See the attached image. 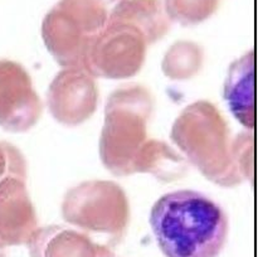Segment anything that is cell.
<instances>
[{
	"mask_svg": "<svg viewBox=\"0 0 258 257\" xmlns=\"http://www.w3.org/2000/svg\"><path fill=\"white\" fill-rule=\"evenodd\" d=\"M150 226L166 257H218L229 228L224 209L190 189L161 196L151 208Z\"/></svg>",
	"mask_w": 258,
	"mask_h": 257,
	"instance_id": "1",
	"label": "cell"
},
{
	"mask_svg": "<svg viewBox=\"0 0 258 257\" xmlns=\"http://www.w3.org/2000/svg\"><path fill=\"white\" fill-rule=\"evenodd\" d=\"M170 139L212 183L233 188L244 181L234 163L233 139L226 117L209 101L186 106L174 121Z\"/></svg>",
	"mask_w": 258,
	"mask_h": 257,
	"instance_id": "2",
	"label": "cell"
},
{
	"mask_svg": "<svg viewBox=\"0 0 258 257\" xmlns=\"http://www.w3.org/2000/svg\"><path fill=\"white\" fill-rule=\"evenodd\" d=\"M154 108L150 91L130 85L113 91L105 106L100 138L103 166L116 176L136 174V165L148 146V122Z\"/></svg>",
	"mask_w": 258,
	"mask_h": 257,
	"instance_id": "3",
	"label": "cell"
},
{
	"mask_svg": "<svg viewBox=\"0 0 258 257\" xmlns=\"http://www.w3.org/2000/svg\"><path fill=\"white\" fill-rule=\"evenodd\" d=\"M121 0H59L44 17L42 38L63 68H82L88 50Z\"/></svg>",
	"mask_w": 258,
	"mask_h": 257,
	"instance_id": "4",
	"label": "cell"
},
{
	"mask_svg": "<svg viewBox=\"0 0 258 257\" xmlns=\"http://www.w3.org/2000/svg\"><path fill=\"white\" fill-rule=\"evenodd\" d=\"M62 216L81 231L107 234L117 241L128 226L130 203L115 181L87 180L64 194Z\"/></svg>",
	"mask_w": 258,
	"mask_h": 257,
	"instance_id": "5",
	"label": "cell"
},
{
	"mask_svg": "<svg viewBox=\"0 0 258 257\" xmlns=\"http://www.w3.org/2000/svg\"><path fill=\"white\" fill-rule=\"evenodd\" d=\"M149 42L130 24L108 20L100 37L88 50L82 70L92 77L125 80L140 72Z\"/></svg>",
	"mask_w": 258,
	"mask_h": 257,
	"instance_id": "6",
	"label": "cell"
},
{
	"mask_svg": "<svg viewBox=\"0 0 258 257\" xmlns=\"http://www.w3.org/2000/svg\"><path fill=\"white\" fill-rule=\"evenodd\" d=\"M42 112L27 70L14 60L0 59V126L9 133H25L37 125Z\"/></svg>",
	"mask_w": 258,
	"mask_h": 257,
	"instance_id": "7",
	"label": "cell"
},
{
	"mask_svg": "<svg viewBox=\"0 0 258 257\" xmlns=\"http://www.w3.org/2000/svg\"><path fill=\"white\" fill-rule=\"evenodd\" d=\"M47 105L57 122L68 127L82 125L95 113L98 105L95 77L82 68H63L50 82Z\"/></svg>",
	"mask_w": 258,
	"mask_h": 257,
	"instance_id": "8",
	"label": "cell"
},
{
	"mask_svg": "<svg viewBox=\"0 0 258 257\" xmlns=\"http://www.w3.org/2000/svg\"><path fill=\"white\" fill-rule=\"evenodd\" d=\"M38 228L25 179L15 175L0 179V248L27 244Z\"/></svg>",
	"mask_w": 258,
	"mask_h": 257,
	"instance_id": "9",
	"label": "cell"
},
{
	"mask_svg": "<svg viewBox=\"0 0 258 257\" xmlns=\"http://www.w3.org/2000/svg\"><path fill=\"white\" fill-rule=\"evenodd\" d=\"M27 244L30 257H115L107 246L93 242L85 232L64 226L38 228Z\"/></svg>",
	"mask_w": 258,
	"mask_h": 257,
	"instance_id": "10",
	"label": "cell"
},
{
	"mask_svg": "<svg viewBox=\"0 0 258 257\" xmlns=\"http://www.w3.org/2000/svg\"><path fill=\"white\" fill-rule=\"evenodd\" d=\"M223 96L232 115L247 130H253L256 123L253 49H249L231 63L224 82Z\"/></svg>",
	"mask_w": 258,
	"mask_h": 257,
	"instance_id": "11",
	"label": "cell"
},
{
	"mask_svg": "<svg viewBox=\"0 0 258 257\" xmlns=\"http://www.w3.org/2000/svg\"><path fill=\"white\" fill-rule=\"evenodd\" d=\"M108 20L138 28L145 35L149 44H154L165 37L173 23L166 14L163 0H121Z\"/></svg>",
	"mask_w": 258,
	"mask_h": 257,
	"instance_id": "12",
	"label": "cell"
},
{
	"mask_svg": "<svg viewBox=\"0 0 258 257\" xmlns=\"http://www.w3.org/2000/svg\"><path fill=\"white\" fill-rule=\"evenodd\" d=\"M189 165L165 141L150 139L136 165V174L148 173L161 181H174L183 178Z\"/></svg>",
	"mask_w": 258,
	"mask_h": 257,
	"instance_id": "13",
	"label": "cell"
},
{
	"mask_svg": "<svg viewBox=\"0 0 258 257\" xmlns=\"http://www.w3.org/2000/svg\"><path fill=\"white\" fill-rule=\"evenodd\" d=\"M204 50L199 44L188 40L174 43L161 62L164 75L174 81L190 80L203 67Z\"/></svg>",
	"mask_w": 258,
	"mask_h": 257,
	"instance_id": "14",
	"label": "cell"
},
{
	"mask_svg": "<svg viewBox=\"0 0 258 257\" xmlns=\"http://www.w3.org/2000/svg\"><path fill=\"white\" fill-rule=\"evenodd\" d=\"M219 0H165L164 8L171 22L190 27L199 24L216 13Z\"/></svg>",
	"mask_w": 258,
	"mask_h": 257,
	"instance_id": "15",
	"label": "cell"
},
{
	"mask_svg": "<svg viewBox=\"0 0 258 257\" xmlns=\"http://www.w3.org/2000/svg\"><path fill=\"white\" fill-rule=\"evenodd\" d=\"M233 155L237 169L243 180L253 179V135L248 131L233 139Z\"/></svg>",
	"mask_w": 258,
	"mask_h": 257,
	"instance_id": "16",
	"label": "cell"
},
{
	"mask_svg": "<svg viewBox=\"0 0 258 257\" xmlns=\"http://www.w3.org/2000/svg\"><path fill=\"white\" fill-rule=\"evenodd\" d=\"M7 175L27 178V163L23 154L12 144L0 141V179Z\"/></svg>",
	"mask_w": 258,
	"mask_h": 257,
	"instance_id": "17",
	"label": "cell"
},
{
	"mask_svg": "<svg viewBox=\"0 0 258 257\" xmlns=\"http://www.w3.org/2000/svg\"><path fill=\"white\" fill-rule=\"evenodd\" d=\"M0 257H7V256H5L4 251H3V248H0Z\"/></svg>",
	"mask_w": 258,
	"mask_h": 257,
	"instance_id": "18",
	"label": "cell"
}]
</instances>
